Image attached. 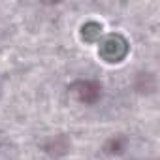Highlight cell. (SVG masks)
I'll return each mask as SVG.
<instances>
[{"label":"cell","mask_w":160,"mask_h":160,"mask_svg":"<svg viewBox=\"0 0 160 160\" xmlns=\"http://www.w3.org/2000/svg\"><path fill=\"white\" fill-rule=\"evenodd\" d=\"M100 91L102 87L94 81H77L70 87V92L79 102H85V104H94L100 98Z\"/></svg>","instance_id":"obj_1"}]
</instances>
